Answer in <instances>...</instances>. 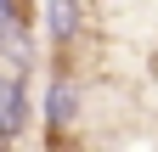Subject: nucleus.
Here are the masks:
<instances>
[{"instance_id":"nucleus-1","label":"nucleus","mask_w":158,"mask_h":152,"mask_svg":"<svg viewBox=\"0 0 158 152\" xmlns=\"http://www.w3.org/2000/svg\"><path fill=\"white\" fill-rule=\"evenodd\" d=\"M79 130V85L73 73H56L45 90V135H73Z\"/></svg>"},{"instance_id":"nucleus-6","label":"nucleus","mask_w":158,"mask_h":152,"mask_svg":"<svg viewBox=\"0 0 158 152\" xmlns=\"http://www.w3.org/2000/svg\"><path fill=\"white\" fill-rule=\"evenodd\" d=\"M45 152H79L73 135H45Z\"/></svg>"},{"instance_id":"nucleus-3","label":"nucleus","mask_w":158,"mask_h":152,"mask_svg":"<svg viewBox=\"0 0 158 152\" xmlns=\"http://www.w3.org/2000/svg\"><path fill=\"white\" fill-rule=\"evenodd\" d=\"M45 28H51V40L68 51L79 40V0H51L45 6Z\"/></svg>"},{"instance_id":"nucleus-5","label":"nucleus","mask_w":158,"mask_h":152,"mask_svg":"<svg viewBox=\"0 0 158 152\" xmlns=\"http://www.w3.org/2000/svg\"><path fill=\"white\" fill-rule=\"evenodd\" d=\"M17 40H23V34H17V28H11V17H6V11H0V51H11Z\"/></svg>"},{"instance_id":"nucleus-7","label":"nucleus","mask_w":158,"mask_h":152,"mask_svg":"<svg viewBox=\"0 0 158 152\" xmlns=\"http://www.w3.org/2000/svg\"><path fill=\"white\" fill-rule=\"evenodd\" d=\"M0 152H17V141H11V135H0Z\"/></svg>"},{"instance_id":"nucleus-2","label":"nucleus","mask_w":158,"mask_h":152,"mask_svg":"<svg viewBox=\"0 0 158 152\" xmlns=\"http://www.w3.org/2000/svg\"><path fill=\"white\" fill-rule=\"evenodd\" d=\"M23 130H28V79L0 73V135L23 141Z\"/></svg>"},{"instance_id":"nucleus-4","label":"nucleus","mask_w":158,"mask_h":152,"mask_svg":"<svg viewBox=\"0 0 158 152\" xmlns=\"http://www.w3.org/2000/svg\"><path fill=\"white\" fill-rule=\"evenodd\" d=\"M0 11L11 17V28H17V34H28V28H34V17H40L34 0H0Z\"/></svg>"}]
</instances>
